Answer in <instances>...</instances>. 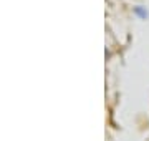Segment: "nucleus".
Here are the masks:
<instances>
[]
</instances>
